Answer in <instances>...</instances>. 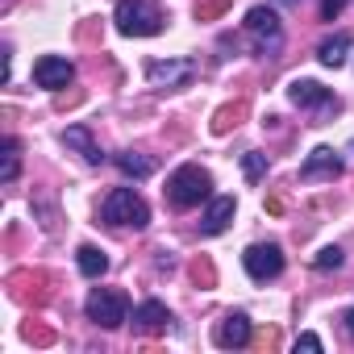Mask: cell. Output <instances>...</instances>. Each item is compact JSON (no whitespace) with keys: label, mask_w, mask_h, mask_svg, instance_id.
Returning a JSON list of instances; mask_svg holds the SVG:
<instances>
[{"label":"cell","mask_w":354,"mask_h":354,"mask_svg":"<svg viewBox=\"0 0 354 354\" xmlns=\"http://www.w3.org/2000/svg\"><path fill=\"white\" fill-rule=\"evenodd\" d=\"M213 196V175L201 167V162H184L180 171L167 180V201L175 209H196L201 201Z\"/></svg>","instance_id":"cell-1"},{"label":"cell","mask_w":354,"mask_h":354,"mask_svg":"<svg viewBox=\"0 0 354 354\" xmlns=\"http://www.w3.org/2000/svg\"><path fill=\"white\" fill-rule=\"evenodd\" d=\"M113 21H117V30L125 38H154V34H162L167 13L154 5V0H121Z\"/></svg>","instance_id":"cell-2"},{"label":"cell","mask_w":354,"mask_h":354,"mask_svg":"<svg viewBox=\"0 0 354 354\" xmlns=\"http://www.w3.org/2000/svg\"><path fill=\"white\" fill-rule=\"evenodd\" d=\"M100 213H104L109 225H129V230H146L150 225V209H146V201L133 188H113L104 196Z\"/></svg>","instance_id":"cell-3"},{"label":"cell","mask_w":354,"mask_h":354,"mask_svg":"<svg viewBox=\"0 0 354 354\" xmlns=\"http://www.w3.org/2000/svg\"><path fill=\"white\" fill-rule=\"evenodd\" d=\"M84 308H88V321H96L100 329H117V325H125V317H129V300H125V292H117V288H96Z\"/></svg>","instance_id":"cell-4"},{"label":"cell","mask_w":354,"mask_h":354,"mask_svg":"<svg viewBox=\"0 0 354 354\" xmlns=\"http://www.w3.org/2000/svg\"><path fill=\"white\" fill-rule=\"evenodd\" d=\"M242 267H246V275H250V279L267 283V279H275V275L283 271V250H279L275 242H254V246H246Z\"/></svg>","instance_id":"cell-5"},{"label":"cell","mask_w":354,"mask_h":354,"mask_svg":"<svg viewBox=\"0 0 354 354\" xmlns=\"http://www.w3.org/2000/svg\"><path fill=\"white\" fill-rule=\"evenodd\" d=\"M192 75H196V63L192 59H167V63H150L146 67V80L154 88H184Z\"/></svg>","instance_id":"cell-6"},{"label":"cell","mask_w":354,"mask_h":354,"mask_svg":"<svg viewBox=\"0 0 354 354\" xmlns=\"http://www.w3.org/2000/svg\"><path fill=\"white\" fill-rule=\"evenodd\" d=\"M71 80H75V67H71L67 59H59V55H42V59L34 63V84H38V88L59 92V88H67Z\"/></svg>","instance_id":"cell-7"},{"label":"cell","mask_w":354,"mask_h":354,"mask_svg":"<svg viewBox=\"0 0 354 354\" xmlns=\"http://www.w3.org/2000/svg\"><path fill=\"white\" fill-rule=\"evenodd\" d=\"M213 342H217L221 350L246 346V342H250V317H246V313H225V317L217 321V329H213Z\"/></svg>","instance_id":"cell-8"},{"label":"cell","mask_w":354,"mask_h":354,"mask_svg":"<svg viewBox=\"0 0 354 354\" xmlns=\"http://www.w3.org/2000/svg\"><path fill=\"white\" fill-rule=\"evenodd\" d=\"M288 100H292V104H300V109H337L333 92H329V88H321L317 80H292Z\"/></svg>","instance_id":"cell-9"},{"label":"cell","mask_w":354,"mask_h":354,"mask_svg":"<svg viewBox=\"0 0 354 354\" xmlns=\"http://www.w3.org/2000/svg\"><path fill=\"white\" fill-rule=\"evenodd\" d=\"M337 175H342V158L329 146H317L300 167V180H337Z\"/></svg>","instance_id":"cell-10"},{"label":"cell","mask_w":354,"mask_h":354,"mask_svg":"<svg viewBox=\"0 0 354 354\" xmlns=\"http://www.w3.org/2000/svg\"><path fill=\"white\" fill-rule=\"evenodd\" d=\"M246 30H250L263 46H267V42L275 46V42H279V17H275V9H267V5L250 9V13H246Z\"/></svg>","instance_id":"cell-11"},{"label":"cell","mask_w":354,"mask_h":354,"mask_svg":"<svg viewBox=\"0 0 354 354\" xmlns=\"http://www.w3.org/2000/svg\"><path fill=\"white\" fill-rule=\"evenodd\" d=\"M167 321H171V313H167L162 300H142V304L133 308V325H138L142 333H162Z\"/></svg>","instance_id":"cell-12"},{"label":"cell","mask_w":354,"mask_h":354,"mask_svg":"<svg viewBox=\"0 0 354 354\" xmlns=\"http://www.w3.org/2000/svg\"><path fill=\"white\" fill-rule=\"evenodd\" d=\"M63 142H67V146H71V150H75V154H80L84 162H92V167H96V162L104 158V154H100V146L92 142L88 125H67V129H63Z\"/></svg>","instance_id":"cell-13"},{"label":"cell","mask_w":354,"mask_h":354,"mask_svg":"<svg viewBox=\"0 0 354 354\" xmlns=\"http://www.w3.org/2000/svg\"><path fill=\"white\" fill-rule=\"evenodd\" d=\"M234 213H238L234 196H217V201L209 205V213H205L201 230H205V234H225V230H230V221H234Z\"/></svg>","instance_id":"cell-14"},{"label":"cell","mask_w":354,"mask_h":354,"mask_svg":"<svg viewBox=\"0 0 354 354\" xmlns=\"http://www.w3.org/2000/svg\"><path fill=\"white\" fill-rule=\"evenodd\" d=\"M346 55H350V34H333V38H325V42L317 46V59H321L325 67H342Z\"/></svg>","instance_id":"cell-15"},{"label":"cell","mask_w":354,"mask_h":354,"mask_svg":"<svg viewBox=\"0 0 354 354\" xmlns=\"http://www.w3.org/2000/svg\"><path fill=\"white\" fill-rule=\"evenodd\" d=\"M117 167H121V175H133V180H146V175L154 171V158L125 150V154H117Z\"/></svg>","instance_id":"cell-16"},{"label":"cell","mask_w":354,"mask_h":354,"mask_svg":"<svg viewBox=\"0 0 354 354\" xmlns=\"http://www.w3.org/2000/svg\"><path fill=\"white\" fill-rule=\"evenodd\" d=\"M80 271H84L88 279H100V275L109 271V259H104V250H96V246H80Z\"/></svg>","instance_id":"cell-17"},{"label":"cell","mask_w":354,"mask_h":354,"mask_svg":"<svg viewBox=\"0 0 354 354\" xmlns=\"http://www.w3.org/2000/svg\"><path fill=\"white\" fill-rule=\"evenodd\" d=\"M17 167H21V146L13 138H5V162H0V180L13 184L17 180Z\"/></svg>","instance_id":"cell-18"},{"label":"cell","mask_w":354,"mask_h":354,"mask_svg":"<svg viewBox=\"0 0 354 354\" xmlns=\"http://www.w3.org/2000/svg\"><path fill=\"white\" fill-rule=\"evenodd\" d=\"M242 171H246V180H250V184H259L263 175H267V154L246 150V154H242Z\"/></svg>","instance_id":"cell-19"},{"label":"cell","mask_w":354,"mask_h":354,"mask_svg":"<svg viewBox=\"0 0 354 354\" xmlns=\"http://www.w3.org/2000/svg\"><path fill=\"white\" fill-rule=\"evenodd\" d=\"M313 267H317V271H337V267H342V250H337V246H325V250L313 259Z\"/></svg>","instance_id":"cell-20"},{"label":"cell","mask_w":354,"mask_h":354,"mask_svg":"<svg viewBox=\"0 0 354 354\" xmlns=\"http://www.w3.org/2000/svg\"><path fill=\"white\" fill-rule=\"evenodd\" d=\"M296 350H308V354H317V350H321V337H317V333H300V337H296Z\"/></svg>","instance_id":"cell-21"},{"label":"cell","mask_w":354,"mask_h":354,"mask_svg":"<svg viewBox=\"0 0 354 354\" xmlns=\"http://www.w3.org/2000/svg\"><path fill=\"white\" fill-rule=\"evenodd\" d=\"M342 9H346V0H321V17H325V21H333Z\"/></svg>","instance_id":"cell-22"},{"label":"cell","mask_w":354,"mask_h":354,"mask_svg":"<svg viewBox=\"0 0 354 354\" xmlns=\"http://www.w3.org/2000/svg\"><path fill=\"white\" fill-rule=\"evenodd\" d=\"M342 329H346V337L354 342V308H346V313H342Z\"/></svg>","instance_id":"cell-23"},{"label":"cell","mask_w":354,"mask_h":354,"mask_svg":"<svg viewBox=\"0 0 354 354\" xmlns=\"http://www.w3.org/2000/svg\"><path fill=\"white\" fill-rule=\"evenodd\" d=\"M283 5H300V0H283Z\"/></svg>","instance_id":"cell-24"},{"label":"cell","mask_w":354,"mask_h":354,"mask_svg":"<svg viewBox=\"0 0 354 354\" xmlns=\"http://www.w3.org/2000/svg\"><path fill=\"white\" fill-rule=\"evenodd\" d=\"M350 150H354V142H350Z\"/></svg>","instance_id":"cell-25"}]
</instances>
